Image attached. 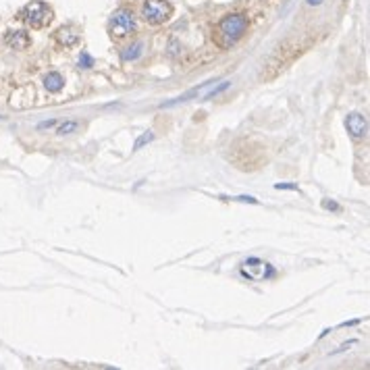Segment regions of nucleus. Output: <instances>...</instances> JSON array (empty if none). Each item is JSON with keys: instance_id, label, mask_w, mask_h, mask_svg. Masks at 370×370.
Returning <instances> with one entry per match:
<instances>
[{"instance_id": "nucleus-1", "label": "nucleus", "mask_w": 370, "mask_h": 370, "mask_svg": "<svg viewBox=\"0 0 370 370\" xmlns=\"http://www.w3.org/2000/svg\"><path fill=\"white\" fill-rule=\"evenodd\" d=\"M246 29H248V19H246V15L233 13V15L225 17L221 23H219L221 42H223L225 46H231V44H235L237 40H242V36L246 33Z\"/></svg>"}, {"instance_id": "nucleus-2", "label": "nucleus", "mask_w": 370, "mask_h": 370, "mask_svg": "<svg viewBox=\"0 0 370 370\" xmlns=\"http://www.w3.org/2000/svg\"><path fill=\"white\" fill-rule=\"evenodd\" d=\"M19 17L23 19L29 27L40 29V27H46L50 21H52V9H50L46 3L33 0V3H29V5L23 7V11H21Z\"/></svg>"}, {"instance_id": "nucleus-3", "label": "nucleus", "mask_w": 370, "mask_h": 370, "mask_svg": "<svg viewBox=\"0 0 370 370\" xmlns=\"http://www.w3.org/2000/svg\"><path fill=\"white\" fill-rule=\"evenodd\" d=\"M144 19L152 25H160L166 23L173 15V7L166 3V0H146L144 7H142Z\"/></svg>"}, {"instance_id": "nucleus-4", "label": "nucleus", "mask_w": 370, "mask_h": 370, "mask_svg": "<svg viewBox=\"0 0 370 370\" xmlns=\"http://www.w3.org/2000/svg\"><path fill=\"white\" fill-rule=\"evenodd\" d=\"M136 27H138L136 17L129 9H119L111 19V33L115 38H125L129 33H133Z\"/></svg>"}, {"instance_id": "nucleus-5", "label": "nucleus", "mask_w": 370, "mask_h": 370, "mask_svg": "<svg viewBox=\"0 0 370 370\" xmlns=\"http://www.w3.org/2000/svg\"><path fill=\"white\" fill-rule=\"evenodd\" d=\"M242 275L248 281H264V279L275 275V268L268 262H264V260H260V258H248L242 264Z\"/></svg>"}, {"instance_id": "nucleus-6", "label": "nucleus", "mask_w": 370, "mask_h": 370, "mask_svg": "<svg viewBox=\"0 0 370 370\" xmlns=\"http://www.w3.org/2000/svg\"><path fill=\"white\" fill-rule=\"evenodd\" d=\"M345 127H347V131H350V136L354 140H362V138H366V131H368V121H366L364 115L352 113L345 119Z\"/></svg>"}, {"instance_id": "nucleus-7", "label": "nucleus", "mask_w": 370, "mask_h": 370, "mask_svg": "<svg viewBox=\"0 0 370 370\" xmlns=\"http://www.w3.org/2000/svg\"><path fill=\"white\" fill-rule=\"evenodd\" d=\"M5 42H7L11 48H15V50H25V48L31 44L29 33L23 31V29H11V31L5 36Z\"/></svg>"}, {"instance_id": "nucleus-8", "label": "nucleus", "mask_w": 370, "mask_h": 370, "mask_svg": "<svg viewBox=\"0 0 370 370\" xmlns=\"http://www.w3.org/2000/svg\"><path fill=\"white\" fill-rule=\"evenodd\" d=\"M56 40L60 42L62 46H67V48H73L77 42H79V31L75 29V27H71V25H67V27H60L58 31H56Z\"/></svg>"}, {"instance_id": "nucleus-9", "label": "nucleus", "mask_w": 370, "mask_h": 370, "mask_svg": "<svg viewBox=\"0 0 370 370\" xmlns=\"http://www.w3.org/2000/svg\"><path fill=\"white\" fill-rule=\"evenodd\" d=\"M62 85H64V79H62V75L56 73V71H52V73H48V75L44 77V88H46L48 92H52V94L60 92Z\"/></svg>"}, {"instance_id": "nucleus-10", "label": "nucleus", "mask_w": 370, "mask_h": 370, "mask_svg": "<svg viewBox=\"0 0 370 370\" xmlns=\"http://www.w3.org/2000/svg\"><path fill=\"white\" fill-rule=\"evenodd\" d=\"M142 52H144V44L142 42H136V44H131V46H125L123 50H121V60H136V58H140L142 56Z\"/></svg>"}, {"instance_id": "nucleus-11", "label": "nucleus", "mask_w": 370, "mask_h": 370, "mask_svg": "<svg viewBox=\"0 0 370 370\" xmlns=\"http://www.w3.org/2000/svg\"><path fill=\"white\" fill-rule=\"evenodd\" d=\"M79 123L77 121H64L62 125H58V129H56V136H71V133H75V131H79Z\"/></svg>"}, {"instance_id": "nucleus-12", "label": "nucleus", "mask_w": 370, "mask_h": 370, "mask_svg": "<svg viewBox=\"0 0 370 370\" xmlns=\"http://www.w3.org/2000/svg\"><path fill=\"white\" fill-rule=\"evenodd\" d=\"M92 64H94V58H92L90 54L83 52V54L79 56V67H81V69H92Z\"/></svg>"}, {"instance_id": "nucleus-13", "label": "nucleus", "mask_w": 370, "mask_h": 370, "mask_svg": "<svg viewBox=\"0 0 370 370\" xmlns=\"http://www.w3.org/2000/svg\"><path fill=\"white\" fill-rule=\"evenodd\" d=\"M152 138H154V136H152V133H144V136H142V138H140V140L136 142V148H133V150H140V148H142L144 144L152 142Z\"/></svg>"}, {"instance_id": "nucleus-14", "label": "nucleus", "mask_w": 370, "mask_h": 370, "mask_svg": "<svg viewBox=\"0 0 370 370\" xmlns=\"http://www.w3.org/2000/svg\"><path fill=\"white\" fill-rule=\"evenodd\" d=\"M277 189H297L293 183H277Z\"/></svg>"}, {"instance_id": "nucleus-15", "label": "nucleus", "mask_w": 370, "mask_h": 370, "mask_svg": "<svg viewBox=\"0 0 370 370\" xmlns=\"http://www.w3.org/2000/svg\"><path fill=\"white\" fill-rule=\"evenodd\" d=\"M322 206H324V208H331V210H339V206H337L335 202H322Z\"/></svg>"}, {"instance_id": "nucleus-16", "label": "nucleus", "mask_w": 370, "mask_h": 370, "mask_svg": "<svg viewBox=\"0 0 370 370\" xmlns=\"http://www.w3.org/2000/svg\"><path fill=\"white\" fill-rule=\"evenodd\" d=\"M322 0H308V5H312V7H316V5H320Z\"/></svg>"}]
</instances>
